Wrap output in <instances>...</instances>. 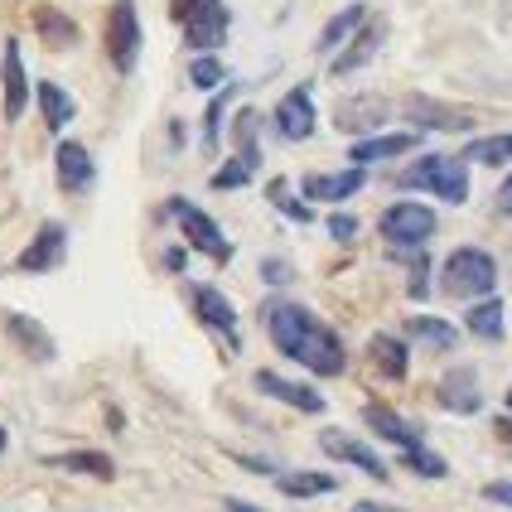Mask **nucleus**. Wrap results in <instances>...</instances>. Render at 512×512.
I'll list each match as a JSON object with an SVG mask.
<instances>
[{"label": "nucleus", "instance_id": "obj_1", "mask_svg": "<svg viewBox=\"0 0 512 512\" xmlns=\"http://www.w3.org/2000/svg\"><path fill=\"white\" fill-rule=\"evenodd\" d=\"M266 329H271V343L281 348L285 358H295L314 377H339L348 368V353H343L339 334L319 314L295 305V300H271L266 305Z\"/></svg>", "mask_w": 512, "mask_h": 512}, {"label": "nucleus", "instance_id": "obj_2", "mask_svg": "<svg viewBox=\"0 0 512 512\" xmlns=\"http://www.w3.org/2000/svg\"><path fill=\"white\" fill-rule=\"evenodd\" d=\"M401 189H426L445 203H464L469 199V165L459 155H426L401 174Z\"/></svg>", "mask_w": 512, "mask_h": 512}, {"label": "nucleus", "instance_id": "obj_3", "mask_svg": "<svg viewBox=\"0 0 512 512\" xmlns=\"http://www.w3.org/2000/svg\"><path fill=\"white\" fill-rule=\"evenodd\" d=\"M493 281H498V266H493V256L479 252V247H459V252H450V261L440 266L445 295H459V300H479V295H488Z\"/></svg>", "mask_w": 512, "mask_h": 512}, {"label": "nucleus", "instance_id": "obj_4", "mask_svg": "<svg viewBox=\"0 0 512 512\" xmlns=\"http://www.w3.org/2000/svg\"><path fill=\"white\" fill-rule=\"evenodd\" d=\"M107 54H112L116 73H136V58H141V15H136V0H116L112 15H107Z\"/></svg>", "mask_w": 512, "mask_h": 512}, {"label": "nucleus", "instance_id": "obj_5", "mask_svg": "<svg viewBox=\"0 0 512 512\" xmlns=\"http://www.w3.org/2000/svg\"><path fill=\"white\" fill-rule=\"evenodd\" d=\"M382 237L392 242V247H401V252H411V247H421V242H430V232H435V213H430L426 203H411L401 199L392 203L387 213H382Z\"/></svg>", "mask_w": 512, "mask_h": 512}, {"label": "nucleus", "instance_id": "obj_6", "mask_svg": "<svg viewBox=\"0 0 512 512\" xmlns=\"http://www.w3.org/2000/svg\"><path fill=\"white\" fill-rule=\"evenodd\" d=\"M170 213L179 218V228H184V242H189V247H199V252L213 256V261H232V242L223 237V228H218L203 208H194L189 199H170Z\"/></svg>", "mask_w": 512, "mask_h": 512}, {"label": "nucleus", "instance_id": "obj_7", "mask_svg": "<svg viewBox=\"0 0 512 512\" xmlns=\"http://www.w3.org/2000/svg\"><path fill=\"white\" fill-rule=\"evenodd\" d=\"M228 5L223 0H199L189 15H184V39H189V49H199V54H213L223 39H228Z\"/></svg>", "mask_w": 512, "mask_h": 512}, {"label": "nucleus", "instance_id": "obj_8", "mask_svg": "<svg viewBox=\"0 0 512 512\" xmlns=\"http://www.w3.org/2000/svg\"><path fill=\"white\" fill-rule=\"evenodd\" d=\"M63 252H68V228L63 223H44V228L34 232V242H29L25 252H20V271H54V266H63Z\"/></svg>", "mask_w": 512, "mask_h": 512}, {"label": "nucleus", "instance_id": "obj_9", "mask_svg": "<svg viewBox=\"0 0 512 512\" xmlns=\"http://www.w3.org/2000/svg\"><path fill=\"white\" fill-rule=\"evenodd\" d=\"M276 131L285 141H310L314 136V97L310 87H290L276 107Z\"/></svg>", "mask_w": 512, "mask_h": 512}, {"label": "nucleus", "instance_id": "obj_10", "mask_svg": "<svg viewBox=\"0 0 512 512\" xmlns=\"http://www.w3.org/2000/svg\"><path fill=\"white\" fill-rule=\"evenodd\" d=\"M189 300H194V310H199L203 324H208V329H218V334L228 339V348H237V310H232L228 300H223L213 285H194V290H189Z\"/></svg>", "mask_w": 512, "mask_h": 512}, {"label": "nucleus", "instance_id": "obj_11", "mask_svg": "<svg viewBox=\"0 0 512 512\" xmlns=\"http://www.w3.org/2000/svg\"><path fill=\"white\" fill-rule=\"evenodd\" d=\"M54 160H58V184H63L68 194H87V189H92L97 170H92V155H87V145L63 141L54 150Z\"/></svg>", "mask_w": 512, "mask_h": 512}, {"label": "nucleus", "instance_id": "obj_12", "mask_svg": "<svg viewBox=\"0 0 512 512\" xmlns=\"http://www.w3.org/2000/svg\"><path fill=\"white\" fill-rule=\"evenodd\" d=\"M368 184V170H343V174H310L305 179V199L310 203H343V199H353L358 189Z\"/></svg>", "mask_w": 512, "mask_h": 512}, {"label": "nucleus", "instance_id": "obj_13", "mask_svg": "<svg viewBox=\"0 0 512 512\" xmlns=\"http://www.w3.org/2000/svg\"><path fill=\"white\" fill-rule=\"evenodd\" d=\"M256 387H261L266 397L295 406V411H310V416H319V411H324V397H319L314 387H305V382H290V377H281V372H256Z\"/></svg>", "mask_w": 512, "mask_h": 512}, {"label": "nucleus", "instance_id": "obj_14", "mask_svg": "<svg viewBox=\"0 0 512 512\" xmlns=\"http://www.w3.org/2000/svg\"><path fill=\"white\" fill-rule=\"evenodd\" d=\"M0 78H5V121H20V116H25V102H29V78H25V58H20V44H15V39L5 44Z\"/></svg>", "mask_w": 512, "mask_h": 512}, {"label": "nucleus", "instance_id": "obj_15", "mask_svg": "<svg viewBox=\"0 0 512 512\" xmlns=\"http://www.w3.org/2000/svg\"><path fill=\"white\" fill-rule=\"evenodd\" d=\"M319 445H324V455H334V459H348V464H358V469H363V474H372L377 484L387 479V464H382V459L372 455L368 445H358L353 435H343V430H324V435H319Z\"/></svg>", "mask_w": 512, "mask_h": 512}, {"label": "nucleus", "instance_id": "obj_16", "mask_svg": "<svg viewBox=\"0 0 512 512\" xmlns=\"http://www.w3.org/2000/svg\"><path fill=\"white\" fill-rule=\"evenodd\" d=\"M440 406L445 411H459V416H474L484 406V392H479V377L469 368H455L445 382H440Z\"/></svg>", "mask_w": 512, "mask_h": 512}, {"label": "nucleus", "instance_id": "obj_17", "mask_svg": "<svg viewBox=\"0 0 512 512\" xmlns=\"http://www.w3.org/2000/svg\"><path fill=\"white\" fill-rule=\"evenodd\" d=\"M363 421H368V426L377 430L382 440H392V445H401V450H416V445H421V430L411 426V421H401L397 411L377 406V401H372V406H363Z\"/></svg>", "mask_w": 512, "mask_h": 512}, {"label": "nucleus", "instance_id": "obj_18", "mask_svg": "<svg viewBox=\"0 0 512 512\" xmlns=\"http://www.w3.org/2000/svg\"><path fill=\"white\" fill-rule=\"evenodd\" d=\"M401 150H416V131H397V136H363L348 155H353V165L363 170V165H377V160H392V155H401Z\"/></svg>", "mask_w": 512, "mask_h": 512}, {"label": "nucleus", "instance_id": "obj_19", "mask_svg": "<svg viewBox=\"0 0 512 512\" xmlns=\"http://www.w3.org/2000/svg\"><path fill=\"white\" fill-rule=\"evenodd\" d=\"M411 107V121H421V126H430V131H469L474 126V116L469 112H455V107H440V102H426V97H411L406 102Z\"/></svg>", "mask_w": 512, "mask_h": 512}, {"label": "nucleus", "instance_id": "obj_20", "mask_svg": "<svg viewBox=\"0 0 512 512\" xmlns=\"http://www.w3.org/2000/svg\"><path fill=\"white\" fill-rule=\"evenodd\" d=\"M5 329H10V339L25 348L29 358H39V363H49L54 358V339L44 334V324H34L29 314H5Z\"/></svg>", "mask_w": 512, "mask_h": 512}, {"label": "nucleus", "instance_id": "obj_21", "mask_svg": "<svg viewBox=\"0 0 512 512\" xmlns=\"http://www.w3.org/2000/svg\"><path fill=\"white\" fill-rule=\"evenodd\" d=\"M276 488H281L285 498H324V493L339 488V479H334V474H310V469H300V474H281Z\"/></svg>", "mask_w": 512, "mask_h": 512}, {"label": "nucleus", "instance_id": "obj_22", "mask_svg": "<svg viewBox=\"0 0 512 512\" xmlns=\"http://www.w3.org/2000/svg\"><path fill=\"white\" fill-rule=\"evenodd\" d=\"M368 353H372V363H377V372H382V377H392V382H401V377H406V343H401V339H392V334H377Z\"/></svg>", "mask_w": 512, "mask_h": 512}, {"label": "nucleus", "instance_id": "obj_23", "mask_svg": "<svg viewBox=\"0 0 512 512\" xmlns=\"http://www.w3.org/2000/svg\"><path fill=\"white\" fill-rule=\"evenodd\" d=\"M363 20H368V10H363V5L339 10V15L324 25V34H319V54H329V49H339L343 39H353V29H363Z\"/></svg>", "mask_w": 512, "mask_h": 512}, {"label": "nucleus", "instance_id": "obj_24", "mask_svg": "<svg viewBox=\"0 0 512 512\" xmlns=\"http://www.w3.org/2000/svg\"><path fill=\"white\" fill-rule=\"evenodd\" d=\"M469 329H474L479 339H488V343L503 339V300L484 295L479 305H469Z\"/></svg>", "mask_w": 512, "mask_h": 512}, {"label": "nucleus", "instance_id": "obj_25", "mask_svg": "<svg viewBox=\"0 0 512 512\" xmlns=\"http://www.w3.org/2000/svg\"><path fill=\"white\" fill-rule=\"evenodd\" d=\"M39 107H44V121H49V131H63L68 121H73V97L63 92L58 83H39Z\"/></svg>", "mask_w": 512, "mask_h": 512}, {"label": "nucleus", "instance_id": "obj_26", "mask_svg": "<svg viewBox=\"0 0 512 512\" xmlns=\"http://www.w3.org/2000/svg\"><path fill=\"white\" fill-rule=\"evenodd\" d=\"M459 160H464V165H508L512 160V131L508 136H479Z\"/></svg>", "mask_w": 512, "mask_h": 512}, {"label": "nucleus", "instance_id": "obj_27", "mask_svg": "<svg viewBox=\"0 0 512 512\" xmlns=\"http://www.w3.org/2000/svg\"><path fill=\"white\" fill-rule=\"evenodd\" d=\"M406 334L411 339H426L435 348H455L459 343V329L450 319H430V314H416V319H406Z\"/></svg>", "mask_w": 512, "mask_h": 512}, {"label": "nucleus", "instance_id": "obj_28", "mask_svg": "<svg viewBox=\"0 0 512 512\" xmlns=\"http://www.w3.org/2000/svg\"><path fill=\"white\" fill-rule=\"evenodd\" d=\"M54 469H73V474H92V479H112L116 464L107 455H97V450H78V455H54L49 459Z\"/></svg>", "mask_w": 512, "mask_h": 512}, {"label": "nucleus", "instance_id": "obj_29", "mask_svg": "<svg viewBox=\"0 0 512 512\" xmlns=\"http://www.w3.org/2000/svg\"><path fill=\"white\" fill-rule=\"evenodd\" d=\"M34 20H39V34H44V39H49L54 49H68V44H78V25H73V20H63L58 10H39Z\"/></svg>", "mask_w": 512, "mask_h": 512}, {"label": "nucleus", "instance_id": "obj_30", "mask_svg": "<svg viewBox=\"0 0 512 512\" xmlns=\"http://www.w3.org/2000/svg\"><path fill=\"white\" fill-rule=\"evenodd\" d=\"M377 39H382V34H377V29H372L368 39H363V34H358V39H353V49H348V54H343L339 63H334V73H339V78H343V73H353V68H358V63H368V58H372V49H377Z\"/></svg>", "mask_w": 512, "mask_h": 512}, {"label": "nucleus", "instance_id": "obj_31", "mask_svg": "<svg viewBox=\"0 0 512 512\" xmlns=\"http://www.w3.org/2000/svg\"><path fill=\"white\" fill-rule=\"evenodd\" d=\"M189 83L203 87V92H208V87H223V63H218L213 54L194 58V68H189Z\"/></svg>", "mask_w": 512, "mask_h": 512}, {"label": "nucleus", "instance_id": "obj_32", "mask_svg": "<svg viewBox=\"0 0 512 512\" xmlns=\"http://www.w3.org/2000/svg\"><path fill=\"white\" fill-rule=\"evenodd\" d=\"M406 464H411L416 474H426V479H445V459H440V455H430L426 445L406 450Z\"/></svg>", "mask_w": 512, "mask_h": 512}, {"label": "nucleus", "instance_id": "obj_33", "mask_svg": "<svg viewBox=\"0 0 512 512\" xmlns=\"http://www.w3.org/2000/svg\"><path fill=\"white\" fill-rule=\"evenodd\" d=\"M228 97H232V87L228 92H218V97H213V107H208V116H203V145H208V150H218V121H223Z\"/></svg>", "mask_w": 512, "mask_h": 512}, {"label": "nucleus", "instance_id": "obj_34", "mask_svg": "<svg viewBox=\"0 0 512 512\" xmlns=\"http://www.w3.org/2000/svg\"><path fill=\"white\" fill-rule=\"evenodd\" d=\"M266 194H271V203H276L281 213H290L295 223H310V208H305V203H295V199H290V194H285V179H276V184H271Z\"/></svg>", "mask_w": 512, "mask_h": 512}, {"label": "nucleus", "instance_id": "obj_35", "mask_svg": "<svg viewBox=\"0 0 512 512\" xmlns=\"http://www.w3.org/2000/svg\"><path fill=\"white\" fill-rule=\"evenodd\" d=\"M324 228L334 232V237H339V242H348V237H353V232H358V223H353V218H348V213H334V218H329V223H324Z\"/></svg>", "mask_w": 512, "mask_h": 512}, {"label": "nucleus", "instance_id": "obj_36", "mask_svg": "<svg viewBox=\"0 0 512 512\" xmlns=\"http://www.w3.org/2000/svg\"><path fill=\"white\" fill-rule=\"evenodd\" d=\"M426 276H430V261H426V256H421V261L411 266V295H416V300L426 295Z\"/></svg>", "mask_w": 512, "mask_h": 512}, {"label": "nucleus", "instance_id": "obj_37", "mask_svg": "<svg viewBox=\"0 0 512 512\" xmlns=\"http://www.w3.org/2000/svg\"><path fill=\"white\" fill-rule=\"evenodd\" d=\"M484 498H488V503H503V508H512V484H503V479H498V484L484 488Z\"/></svg>", "mask_w": 512, "mask_h": 512}, {"label": "nucleus", "instance_id": "obj_38", "mask_svg": "<svg viewBox=\"0 0 512 512\" xmlns=\"http://www.w3.org/2000/svg\"><path fill=\"white\" fill-rule=\"evenodd\" d=\"M498 208H503V213L512 218V174L503 179V189H498Z\"/></svg>", "mask_w": 512, "mask_h": 512}, {"label": "nucleus", "instance_id": "obj_39", "mask_svg": "<svg viewBox=\"0 0 512 512\" xmlns=\"http://www.w3.org/2000/svg\"><path fill=\"white\" fill-rule=\"evenodd\" d=\"M285 276H290V271H285L281 261H266V281H285Z\"/></svg>", "mask_w": 512, "mask_h": 512}, {"label": "nucleus", "instance_id": "obj_40", "mask_svg": "<svg viewBox=\"0 0 512 512\" xmlns=\"http://www.w3.org/2000/svg\"><path fill=\"white\" fill-rule=\"evenodd\" d=\"M348 512H401V508H387V503H353Z\"/></svg>", "mask_w": 512, "mask_h": 512}, {"label": "nucleus", "instance_id": "obj_41", "mask_svg": "<svg viewBox=\"0 0 512 512\" xmlns=\"http://www.w3.org/2000/svg\"><path fill=\"white\" fill-rule=\"evenodd\" d=\"M228 512H266V508H256V503H242V498H228Z\"/></svg>", "mask_w": 512, "mask_h": 512}, {"label": "nucleus", "instance_id": "obj_42", "mask_svg": "<svg viewBox=\"0 0 512 512\" xmlns=\"http://www.w3.org/2000/svg\"><path fill=\"white\" fill-rule=\"evenodd\" d=\"M194 5H199V0H174V20H184V15H189Z\"/></svg>", "mask_w": 512, "mask_h": 512}, {"label": "nucleus", "instance_id": "obj_43", "mask_svg": "<svg viewBox=\"0 0 512 512\" xmlns=\"http://www.w3.org/2000/svg\"><path fill=\"white\" fill-rule=\"evenodd\" d=\"M0 450H5V430H0Z\"/></svg>", "mask_w": 512, "mask_h": 512}, {"label": "nucleus", "instance_id": "obj_44", "mask_svg": "<svg viewBox=\"0 0 512 512\" xmlns=\"http://www.w3.org/2000/svg\"><path fill=\"white\" fill-rule=\"evenodd\" d=\"M508 411H512V387H508Z\"/></svg>", "mask_w": 512, "mask_h": 512}]
</instances>
